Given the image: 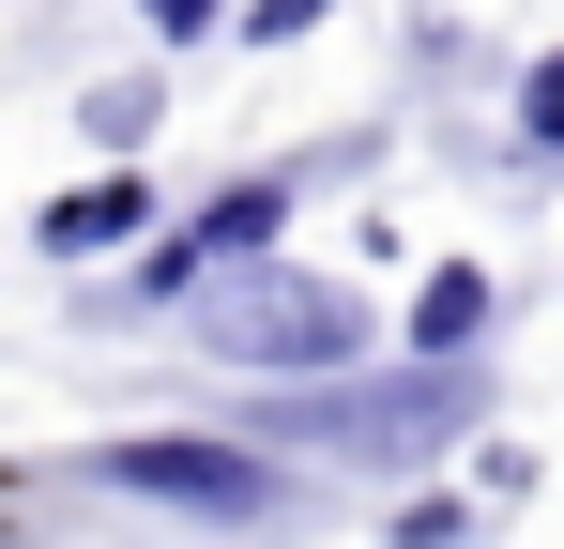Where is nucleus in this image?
I'll return each mask as SVG.
<instances>
[{
	"label": "nucleus",
	"mask_w": 564,
	"mask_h": 549,
	"mask_svg": "<svg viewBox=\"0 0 564 549\" xmlns=\"http://www.w3.org/2000/svg\"><path fill=\"white\" fill-rule=\"evenodd\" d=\"M367 305L336 274H290V260H229L198 290V352L214 366H260V381H321V366H367Z\"/></svg>",
	"instance_id": "f257e3e1"
},
{
	"label": "nucleus",
	"mask_w": 564,
	"mask_h": 549,
	"mask_svg": "<svg viewBox=\"0 0 564 549\" xmlns=\"http://www.w3.org/2000/svg\"><path fill=\"white\" fill-rule=\"evenodd\" d=\"M336 0H245V46H290V31H321Z\"/></svg>",
	"instance_id": "1a4fd4ad"
},
{
	"label": "nucleus",
	"mask_w": 564,
	"mask_h": 549,
	"mask_svg": "<svg viewBox=\"0 0 564 549\" xmlns=\"http://www.w3.org/2000/svg\"><path fill=\"white\" fill-rule=\"evenodd\" d=\"M488 305H503L488 260H443L427 290H412V366H473V352H488Z\"/></svg>",
	"instance_id": "423d86ee"
},
{
	"label": "nucleus",
	"mask_w": 564,
	"mask_h": 549,
	"mask_svg": "<svg viewBox=\"0 0 564 549\" xmlns=\"http://www.w3.org/2000/svg\"><path fill=\"white\" fill-rule=\"evenodd\" d=\"M473 412H488V381H473V366H412V381H336V397H275L260 428H275V443H336V458H367V473H412V458L473 443Z\"/></svg>",
	"instance_id": "f03ea898"
},
{
	"label": "nucleus",
	"mask_w": 564,
	"mask_h": 549,
	"mask_svg": "<svg viewBox=\"0 0 564 549\" xmlns=\"http://www.w3.org/2000/svg\"><path fill=\"white\" fill-rule=\"evenodd\" d=\"M290 183H305V169H245V183H214L184 245H153V290H198V274L260 260V245H275V214H290Z\"/></svg>",
	"instance_id": "20e7f679"
},
{
	"label": "nucleus",
	"mask_w": 564,
	"mask_h": 549,
	"mask_svg": "<svg viewBox=\"0 0 564 549\" xmlns=\"http://www.w3.org/2000/svg\"><path fill=\"white\" fill-rule=\"evenodd\" d=\"M153 107H169L153 77H107V92H77V122H93L107 153H138V138H153Z\"/></svg>",
	"instance_id": "0eeeda50"
},
{
	"label": "nucleus",
	"mask_w": 564,
	"mask_h": 549,
	"mask_svg": "<svg viewBox=\"0 0 564 549\" xmlns=\"http://www.w3.org/2000/svg\"><path fill=\"white\" fill-rule=\"evenodd\" d=\"M214 15H229V0H153V31H169V46H184V31H214Z\"/></svg>",
	"instance_id": "9b49d317"
},
{
	"label": "nucleus",
	"mask_w": 564,
	"mask_h": 549,
	"mask_svg": "<svg viewBox=\"0 0 564 549\" xmlns=\"http://www.w3.org/2000/svg\"><path fill=\"white\" fill-rule=\"evenodd\" d=\"M46 260H107V245H153V183H77V198H46V229H31Z\"/></svg>",
	"instance_id": "39448f33"
},
{
	"label": "nucleus",
	"mask_w": 564,
	"mask_h": 549,
	"mask_svg": "<svg viewBox=\"0 0 564 549\" xmlns=\"http://www.w3.org/2000/svg\"><path fill=\"white\" fill-rule=\"evenodd\" d=\"M519 138H534V153H564V62H550L534 92H519Z\"/></svg>",
	"instance_id": "9d476101"
},
{
	"label": "nucleus",
	"mask_w": 564,
	"mask_h": 549,
	"mask_svg": "<svg viewBox=\"0 0 564 549\" xmlns=\"http://www.w3.org/2000/svg\"><path fill=\"white\" fill-rule=\"evenodd\" d=\"M93 488H107V504H153V519H198V535H275V519H290V488H275L245 443H184V428L107 443Z\"/></svg>",
	"instance_id": "7ed1b4c3"
},
{
	"label": "nucleus",
	"mask_w": 564,
	"mask_h": 549,
	"mask_svg": "<svg viewBox=\"0 0 564 549\" xmlns=\"http://www.w3.org/2000/svg\"><path fill=\"white\" fill-rule=\"evenodd\" d=\"M473 535V504H443V488H427V504H397V549H458Z\"/></svg>",
	"instance_id": "6e6552de"
}]
</instances>
